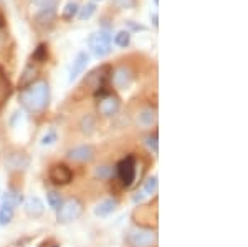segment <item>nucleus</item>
Segmentation results:
<instances>
[{
	"label": "nucleus",
	"mask_w": 248,
	"mask_h": 247,
	"mask_svg": "<svg viewBox=\"0 0 248 247\" xmlns=\"http://www.w3.org/2000/svg\"><path fill=\"white\" fill-rule=\"evenodd\" d=\"M20 103L27 111L30 113H40L48 106V101H50V86H48L46 82H37L31 83L30 86L23 88L20 91Z\"/></svg>",
	"instance_id": "obj_1"
},
{
	"label": "nucleus",
	"mask_w": 248,
	"mask_h": 247,
	"mask_svg": "<svg viewBox=\"0 0 248 247\" xmlns=\"http://www.w3.org/2000/svg\"><path fill=\"white\" fill-rule=\"evenodd\" d=\"M81 213H83V202L78 198H68L57 209V219L62 224H68V222L77 221L81 216Z\"/></svg>",
	"instance_id": "obj_2"
},
{
	"label": "nucleus",
	"mask_w": 248,
	"mask_h": 247,
	"mask_svg": "<svg viewBox=\"0 0 248 247\" xmlns=\"http://www.w3.org/2000/svg\"><path fill=\"white\" fill-rule=\"evenodd\" d=\"M88 45H90L91 51L94 53V57H106V55L111 53V35L103 30L91 33V37L88 38Z\"/></svg>",
	"instance_id": "obj_3"
},
{
	"label": "nucleus",
	"mask_w": 248,
	"mask_h": 247,
	"mask_svg": "<svg viewBox=\"0 0 248 247\" xmlns=\"http://www.w3.org/2000/svg\"><path fill=\"white\" fill-rule=\"evenodd\" d=\"M116 174H118L119 181H121L123 186L129 188L133 186L134 179H136V159L134 156H126L123 158L121 161L116 166Z\"/></svg>",
	"instance_id": "obj_4"
},
{
	"label": "nucleus",
	"mask_w": 248,
	"mask_h": 247,
	"mask_svg": "<svg viewBox=\"0 0 248 247\" xmlns=\"http://www.w3.org/2000/svg\"><path fill=\"white\" fill-rule=\"evenodd\" d=\"M157 241V234L153 229H136L129 236L131 247H151Z\"/></svg>",
	"instance_id": "obj_5"
},
{
	"label": "nucleus",
	"mask_w": 248,
	"mask_h": 247,
	"mask_svg": "<svg viewBox=\"0 0 248 247\" xmlns=\"http://www.w3.org/2000/svg\"><path fill=\"white\" fill-rule=\"evenodd\" d=\"M51 181L58 186H65V184H70L73 181V171L68 168L66 165H55L50 168V173H48Z\"/></svg>",
	"instance_id": "obj_6"
},
{
	"label": "nucleus",
	"mask_w": 248,
	"mask_h": 247,
	"mask_svg": "<svg viewBox=\"0 0 248 247\" xmlns=\"http://www.w3.org/2000/svg\"><path fill=\"white\" fill-rule=\"evenodd\" d=\"M119 106H121V101L116 95H105L98 103V111L103 116H113L119 111Z\"/></svg>",
	"instance_id": "obj_7"
},
{
	"label": "nucleus",
	"mask_w": 248,
	"mask_h": 247,
	"mask_svg": "<svg viewBox=\"0 0 248 247\" xmlns=\"http://www.w3.org/2000/svg\"><path fill=\"white\" fill-rule=\"evenodd\" d=\"M93 156H94V149L90 145H81L68 151V158L77 163H86L90 159H93Z\"/></svg>",
	"instance_id": "obj_8"
},
{
	"label": "nucleus",
	"mask_w": 248,
	"mask_h": 247,
	"mask_svg": "<svg viewBox=\"0 0 248 247\" xmlns=\"http://www.w3.org/2000/svg\"><path fill=\"white\" fill-rule=\"evenodd\" d=\"M88 62H90V57H88L86 51H79L77 55V58H75L73 65H71V70H70V82H75L79 75L83 73V71L86 70L88 66Z\"/></svg>",
	"instance_id": "obj_9"
},
{
	"label": "nucleus",
	"mask_w": 248,
	"mask_h": 247,
	"mask_svg": "<svg viewBox=\"0 0 248 247\" xmlns=\"http://www.w3.org/2000/svg\"><path fill=\"white\" fill-rule=\"evenodd\" d=\"M131 80H133V73L127 66H119L113 75V82L116 85V88L119 90H126L131 85Z\"/></svg>",
	"instance_id": "obj_10"
},
{
	"label": "nucleus",
	"mask_w": 248,
	"mask_h": 247,
	"mask_svg": "<svg viewBox=\"0 0 248 247\" xmlns=\"http://www.w3.org/2000/svg\"><path fill=\"white\" fill-rule=\"evenodd\" d=\"M23 201V196L20 191H15V189H9L7 193H3L2 196H0V204L5 206V208L9 209H15L18 208L20 204H22Z\"/></svg>",
	"instance_id": "obj_11"
},
{
	"label": "nucleus",
	"mask_w": 248,
	"mask_h": 247,
	"mask_svg": "<svg viewBox=\"0 0 248 247\" xmlns=\"http://www.w3.org/2000/svg\"><path fill=\"white\" fill-rule=\"evenodd\" d=\"M29 156L23 153H12L9 158H7L5 165L7 168H9L10 171H22L25 169L27 166H29Z\"/></svg>",
	"instance_id": "obj_12"
},
{
	"label": "nucleus",
	"mask_w": 248,
	"mask_h": 247,
	"mask_svg": "<svg viewBox=\"0 0 248 247\" xmlns=\"http://www.w3.org/2000/svg\"><path fill=\"white\" fill-rule=\"evenodd\" d=\"M45 211V204L43 201L37 196H31L25 201V213L29 214L30 217H40Z\"/></svg>",
	"instance_id": "obj_13"
},
{
	"label": "nucleus",
	"mask_w": 248,
	"mask_h": 247,
	"mask_svg": "<svg viewBox=\"0 0 248 247\" xmlns=\"http://www.w3.org/2000/svg\"><path fill=\"white\" fill-rule=\"evenodd\" d=\"M116 208H118V201L116 199H106V201L99 202L94 208V214L98 217H108L109 214H113Z\"/></svg>",
	"instance_id": "obj_14"
},
{
	"label": "nucleus",
	"mask_w": 248,
	"mask_h": 247,
	"mask_svg": "<svg viewBox=\"0 0 248 247\" xmlns=\"http://www.w3.org/2000/svg\"><path fill=\"white\" fill-rule=\"evenodd\" d=\"M155 110L153 108H146V110H142L141 113L138 115V123L141 126H146V128H149V126H153L154 123H155Z\"/></svg>",
	"instance_id": "obj_15"
},
{
	"label": "nucleus",
	"mask_w": 248,
	"mask_h": 247,
	"mask_svg": "<svg viewBox=\"0 0 248 247\" xmlns=\"http://www.w3.org/2000/svg\"><path fill=\"white\" fill-rule=\"evenodd\" d=\"M55 14H57V10H55V3L50 7H45L40 14L37 15V22L40 23V25H46V23L53 22L55 18Z\"/></svg>",
	"instance_id": "obj_16"
},
{
	"label": "nucleus",
	"mask_w": 248,
	"mask_h": 247,
	"mask_svg": "<svg viewBox=\"0 0 248 247\" xmlns=\"http://www.w3.org/2000/svg\"><path fill=\"white\" fill-rule=\"evenodd\" d=\"M35 75H37V68H33L31 65L27 66L25 71H23L22 80H20V86H22V90H23V88H27V86H30L31 83H33Z\"/></svg>",
	"instance_id": "obj_17"
},
{
	"label": "nucleus",
	"mask_w": 248,
	"mask_h": 247,
	"mask_svg": "<svg viewBox=\"0 0 248 247\" xmlns=\"http://www.w3.org/2000/svg\"><path fill=\"white\" fill-rule=\"evenodd\" d=\"M129 42H131V33L127 30H121V32H118V33H116L114 43L118 47H121V49H126V47L129 45Z\"/></svg>",
	"instance_id": "obj_18"
},
{
	"label": "nucleus",
	"mask_w": 248,
	"mask_h": 247,
	"mask_svg": "<svg viewBox=\"0 0 248 247\" xmlns=\"http://www.w3.org/2000/svg\"><path fill=\"white\" fill-rule=\"evenodd\" d=\"M46 201H48V204H50V208L53 209V211H57L60 208V204L63 202V199L62 196L57 193V191H50V193L46 194Z\"/></svg>",
	"instance_id": "obj_19"
},
{
	"label": "nucleus",
	"mask_w": 248,
	"mask_h": 247,
	"mask_svg": "<svg viewBox=\"0 0 248 247\" xmlns=\"http://www.w3.org/2000/svg\"><path fill=\"white\" fill-rule=\"evenodd\" d=\"M12 217H14V209H9L5 206H0V226L10 224Z\"/></svg>",
	"instance_id": "obj_20"
},
{
	"label": "nucleus",
	"mask_w": 248,
	"mask_h": 247,
	"mask_svg": "<svg viewBox=\"0 0 248 247\" xmlns=\"http://www.w3.org/2000/svg\"><path fill=\"white\" fill-rule=\"evenodd\" d=\"M157 193V176H153L147 179V182L144 184V194L146 196H153Z\"/></svg>",
	"instance_id": "obj_21"
},
{
	"label": "nucleus",
	"mask_w": 248,
	"mask_h": 247,
	"mask_svg": "<svg viewBox=\"0 0 248 247\" xmlns=\"http://www.w3.org/2000/svg\"><path fill=\"white\" fill-rule=\"evenodd\" d=\"M96 12V5L93 2H90V3H86L85 7H83L81 10H79V20H88V18H91L93 17V14Z\"/></svg>",
	"instance_id": "obj_22"
},
{
	"label": "nucleus",
	"mask_w": 248,
	"mask_h": 247,
	"mask_svg": "<svg viewBox=\"0 0 248 247\" xmlns=\"http://www.w3.org/2000/svg\"><path fill=\"white\" fill-rule=\"evenodd\" d=\"M77 14H78V3L77 2H68L65 10H63V18L71 20Z\"/></svg>",
	"instance_id": "obj_23"
},
{
	"label": "nucleus",
	"mask_w": 248,
	"mask_h": 247,
	"mask_svg": "<svg viewBox=\"0 0 248 247\" xmlns=\"http://www.w3.org/2000/svg\"><path fill=\"white\" fill-rule=\"evenodd\" d=\"M46 57H48V53H46V45H45V43H42V45H38V49L35 50L33 60H37V62L43 63V62L46 60Z\"/></svg>",
	"instance_id": "obj_24"
},
{
	"label": "nucleus",
	"mask_w": 248,
	"mask_h": 247,
	"mask_svg": "<svg viewBox=\"0 0 248 247\" xmlns=\"http://www.w3.org/2000/svg\"><path fill=\"white\" fill-rule=\"evenodd\" d=\"M114 5L121 10H129V9H134L138 0H113Z\"/></svg>",
	"instance_id": "obj_25"
},
{
	"label": "nucleus",
	"mask_w": 248,
	"mask_h": 247,
	"mask_svg": "<svg viewBox=\"0 0 248 247\" xmlns=\"http://www.w3.org/2000/svg\"><path fill=\"white\" fill-rule=\"evenodd\" d=\"M55 141H57V133H55V131H48L45 136L42 138L43 146H50V145H53Z\"/></svg>",
	"instance_id": "obj_26"
},
{
	"label": "nucleus",
	"mask_w": 248,
	"mask_h": 247,
	"mask_svg": "<svg viewBox=\"0 0 248 247\" xmlns=\"http://www.w3.org/2000/svg\"><path fill=\"white\" fill-rule=\"evenodd\" d=\"M147 146H149V148L153 149L154 153H157V151H159V146H157V133L151 134V136L147 138Z\"/></svg>",
	"instance_id": "obj_27"
},
{
	"label": "nucleus",
	"mask_w": 248,
	"mask_h": 247,
	"mask_svg": "<svg viewBox=\"0 0 248 247\" xmlns=\"http://www.w3.org/2000/svg\"><path fill=\"white\" fill-rule=\"evenodd\" d=\"M109 174H111V168H109V166H101L99 169H96V176H98V178L105 179V178L109 176Z\"/></svg>",
	"instance_id": "obj_28"
},
{
	"label": "nucleus",
	"mask_w": 248,
	"mask_h": 247,
	"mask_svg": "<svg viewBox=\"0 0 248 247\" xmlns=\"http://www.w3.org/2000/svg\"><path fill=\"white\" fill-rule=\"evenodd\" d=\"M151 20H153V23H154V27H157L159 25V22H157V14H151Z\"/></svg>",
	"instance_id": "obj_29"
},
{
	"label": "nucleus",
	"mask_w": 248,
	"mask_h": 247,
	"mask_svg": "<svg viewBox=\"0 0 248 247\" xmlns=\"http://www.w3.org/2000/svg\"><path fill=\"white\" fill-rule=\"evenodd\" d=\"M129 25H131V27H133V29H134V30H146V27H142V25H134V23H133V22H129Z\"/></svg>",
	"instance_id": "obj_30"
},
{
	"label": "nucleus",
	"mask_w": 248,
	"mask_h": 247,
	"mask_svg": "<svg viewBox=\"0 0 248 247\" xmlns=\"http://www.w3.org/2000/svg\"><path fill=\"white\" fill-rule=\"evenodd\" d=\"M31 2H33L35 5H45V3L48 2V0H31Z\"/></svg>",
	"instance_id": "obj_31"
},
{
	"label": "nucleus",
	"mask_w": 248,
	"mask_h": 247,
	"mask_svg": "<svg viewBox=\"0 0 248 247\" xmlns=\"http://www.w3.org/2000/svg\"><path fill=\"white\" fill-rule=\"evenodd\" d=\"M154 2H155V3H159V0H154Z\"/></svg>",
	"instance_id": "obj_32"
},
{
	"label": "nucleus",
	"mask_w": 248,
	"mask_h": 247,
	"mask_svg": "<svg viewBox=\"0 0 248 247\" xmlns=\"http://www.w3.org/2000/svg\"><path fill=\"white\" fill-rule=\"evenodd\" d=\"M53 247H58V246H53Z\"/></svg>",
	"instance_id": "obj_33"
},
{
	"label": "nucleus",
	"mask_w": 248,
	"mask_h": 247,
	"mask_svg": "<svg viewBox=\"0 0 248 247\" xmlns=\"http://www.w3.org/2000/svg\"><path fill=\"white\" fill-rule=\"evenodd\" d=\"M0 206H2V204H0Z\"/></svg>",
	"instance_id": "obj_34"
}]
</instances>
